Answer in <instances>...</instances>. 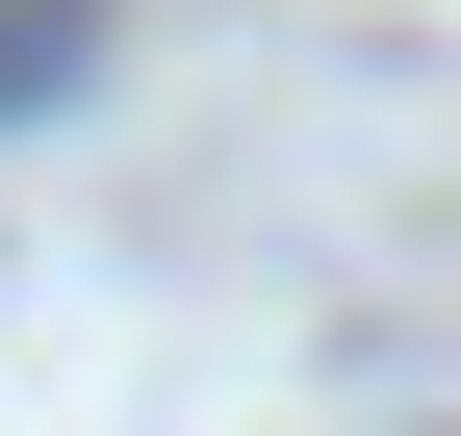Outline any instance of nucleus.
Wrapping results in <instances>:
<instances>
[{
	"label": "nucleus",
	"instance_id": "obj_1",
	"mask_svg": "<svg viewBox=\"0 0 461 436\" xmlns=\"http://www.w3.org/2000/svg\"><path fill=\"white\" fill-rule=\"evenodd\" d=\"M51 51H77V0H0V103H26V77H51Z\"/></svg>",
	"mask_w": 461,
	"mask_h": 436
}]
</instances>
